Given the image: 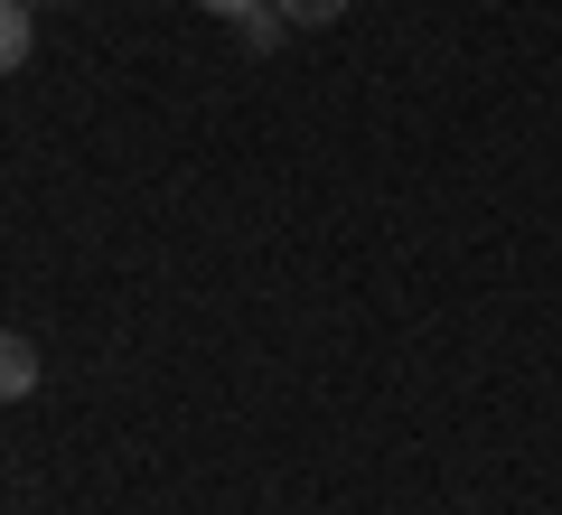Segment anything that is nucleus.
Instances as JSON below:
<instances>
[{"label": "nucleus", "mask_w": 562, "mask_h": 515, "mask_svg": "<svg viewBox=\"0 0 562 515\" xmlns=\"http://www.w3.org/2000/svg\"><path fill=\"white\" fill-rule=\"evenodd\" d=\"M38 394V347L20 328H0V403H29Z\"/></svg>", "instance_id": "1"}, {"label": "nucleus", "mask_w": 562, "mask_h": 515, "mask_svg": "<svg viewBox=\"0 0 562 515\" xmlns=\"http://www.w3.org/2000/svg\"><path fill=\"white\" fill-rule=\"evenodd\" d=\"M29 47H38V20H29V0H0V76H20Z\"/></svg>", "instance_id": "2"}, {"label": "nucleus", "mask_w": 562, "mask_h": 515, "mask_svg": "<svg viewBox=\"0 0 562 515\" xmlns=\"http://www.w3.org/2000/svg\"><path fill=\"white\" fill-rule=\"evenodd\" d=\"M291 29H328V20H347V0H272Z\"/></svg>", "instance_id": "3"}, {"label": "nucleus", "mask_w": 562, "mask_h": 515, "mask_svg": "<svg viewBox=\"0 0 562 515\" xmlns=\"http://www.w3.org/2000/svg\"><path fill=\"white\" fill-rule=\"evenodd\" d=\"M198 10H216V20H244V10H262V0H198Z\"/></svg>", "instance_id": "4"}, {"label": "nucleus", "mask_w": 562, "mask_h": 515, "mask_svg": "<svg viewBox=\"0 0 562 515\" xmlns=\"http://www.w3.org/2000/svg\"><path fill=\"white\" fill-rule=\"evenodd\" d=\"M29 10H38V0H29Z\"/></svg>", "instance_id": "5"}]
</instances>
